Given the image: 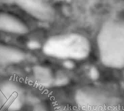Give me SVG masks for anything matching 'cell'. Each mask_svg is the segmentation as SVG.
<instances>
[{
    "label": "cell",
    "mask_w": 124,
    "mask_h": 111,
    "mask_svg": "<svg viewBox=\"0 0 124 111\" xmlns=\"http://www.w3.org/2000/svg\"><path fill=\"white\" fill-rule=\"evenodd\" d=\"M33 77L36 83L42 87H49L54 81L52 71L44 65H38L34 68Z\"/></svg>",
    "instance_id": "ba28073f"
},
{
    "label": "cell",
    "mask_w": 124,
    "mask_h": 111,
    "mask_svg": "<svg viewBox=\"0 0 124 111\" xmlns=\"http://www.w3.org/2000/svg\"><path fill=\"white\" fill-rule=\"evenodd\" d=\"M25 95L20 85L12 81L0 84V110L17 111L24 104Z\"/></svg>",
    "instance_id": "277c9868"
},
{
    "label": "cell",
    "mask_w": 124,
    "mask_h": 111,
    "mask_svg": "<svg viewBox=\"0 0 124 111\" xmlns=\"http://www.w3.org/2000/svg\"><path fill=\"white\" fill-rule=\"evenodd\" d=\"M33 111H49V110L45 105L40 103L34 106Z\"/></svg>",
    "instance_id": "9c48e42d"
},
{
    "label": "cell",
    "mask_w": 124,
    "mask_h": 111,
    "mask_svg": "<svg viewBox=\"0 0 124 111\" xmlns=\"http://www.w3.org/2000/svg\"><path fill=\"white\" fill-rule=\"evenodd\" d=\"M90 50L88 40L78 33L54 36L46 41L44 52L54 58L81 60L88 55Z\"/></svg>",
    "instance_id": "7a4b0ae2"
},
{
    "label": "cell",
    "mask_w": 124,
    "mask_h": 111,
    "mask_svg": "<svg viewBox=\"0 0 124 111\" xmlns=\"http://www.w3.org/2000/svg\"><path fill=\"white\" fill-rule=\"evenodd\" d=\"M76 102L81 111H113V103L105 94L93 88H82L76 94Z\"/></svg>",
    "instance_id": "3957f363"
},
{
    "label": "cell",
    "mask_w": 124,
    "mask_h": 111,
    "mask_svg": "<svg viewBox=\"0 0 124 111\" xmlns=\"http://www.w3.org/2000/svg\"><path fill=\"white\" fill-rule=\"evenodd\" d=\"M21 8L33 17L43 22H49L54 17L53 7L45 0H7Z\"/></svg>",
    "instance_id": "5b68a950"
},
{
    "label": "cell",
    "mask_w": 124,
    "mask_h": 111,
    "mask_svg": "<svg viewBox=\"0 0 124 111\" xmlns=\"http://www.w3.org/2000/svg\"><path fill=\"white\" fill-rule=\"evenodd\" d=\"M101 62L108 68H124V21L110 20L105 23L97 37Z\"/></svg>",
    "instance_id": "6da1fadb"
},
{
    "label": "cell",
    "mask_w": 124,
    "mask_h": 111,
    "mask_svg": "<svg viewBox=\"0 0 124 111\" xmlns=\"http://www.w3.org/2000/svg\"><path fill=\"white\" fill-rule=\"evenodd\" d=\"M57 111H73V110H71L69 108H60Z\"/></svg>",
    "instance_id": "30bf717a"
},
{
    "label": "cell",
    "mask_w": 124,
    "mask_h": 111,
    "mask_svg": "<svg viewBox=\"0 0 124 111\" xmlns=\"http://www.w3.org/2000/svg\"><path fill=\"white\" fill-rule=\"evenodd\" d=\"M0 31L15 35H25L29 32V28L24 22L15 15L0 12Z\"/></svg>",
    "instance_id": "8992f818"
},
{
    "label": "cell",
    "mask_w": 124,
    "mask_h": 111,
    "mask_svg": "<svg viewBox=\"0 0 124 111\" xmlns=\"http://www.w3.org/2000/svg\"><path fill=\"white\" fill-rule=\"evenodd\" d=\"M25 52L15 46L0 44V65H13L24 61Z\"/></svg>",
    "instance_id": "52a82bcc"
}]
</instances>
